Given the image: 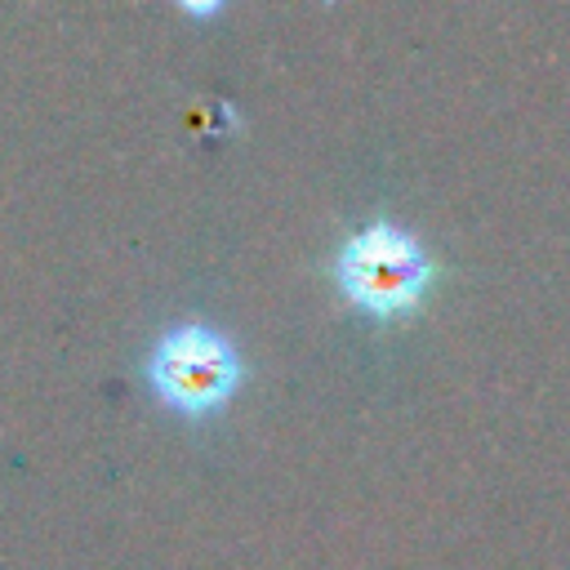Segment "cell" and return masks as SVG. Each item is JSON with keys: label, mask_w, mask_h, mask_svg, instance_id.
Wrapping results in <instances>:
<instances>
[{"label": "cell", "mask_w": 570, "mask_h": 570, "mask_svg": "<svg viewBox=\"0 0 570 570\" xmlns=\"http://www.w3.org/2000/svg\"><path fill=\"white\" fill-rule=\"evenodd\" d=\"M334 272L352 303H361L374 316H396L423 298L432 281V258L410 232L379 218L361 227L352 240H343Z\"/></svg>", "instance_id": "obj_1"}, {"label": "cell", "mask_w": 570, "mask_h": 570, "mask_svg": "<svg viewBox=\"0 0 570 570\" xmlns=\"http://www.w3.org/2000/svg\"><path fill=\"white\" fill-rule=\"evenodd\" d=\"M147 379L160 392V401H169L187 414H200V410H214L236 387L240 365H236L232 343L218 330L187 321V325H174L151 347Z\"/></svg>", "instance_id": "obj_2"}]
</instances>
